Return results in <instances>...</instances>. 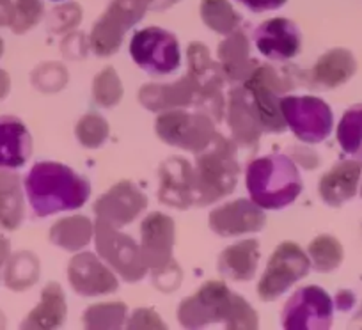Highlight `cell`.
<instances>
[{
	"label": "cell",
	"mask_w": 362,
	"mask_h": 330,
	"mask_svg": "<svg viewBox=\"0 0 362 330\" xmlns=\"http://www.w3.org/2000/svg\"><path fill=\"white\" fill-rule=\"evenodd\" d=\"M25 192L37 217L78 210L90 196V185L68 165L37 162L25 178Z\"/></svg>",
	"instance_id": "1"
},
{
	"label": "cell",
	"mask_w": 362,
	"mask_h": 330,
	"mask_svg": "<svg viewBox=\"0 0 362 330\" xmlns=\"http://www.w3.org/2000/svg\"><path fill=\"white\" fill-rule=\"evenodd\" d=\"M177 319L187 329H203L224 322L226 329H257V314L245 298L221 281H210L177 307Z\"/></svg>",
	"instance_id": "2"
},
{
	"label": "cell",
	"mask_w": 362,
	"mask_h": 330,
	"mask_svg": "<svg viewBox=\"0 0 362 330\" xmlns=\"http://www.w3.org/2000/svg\"><path fill=\"white\" fill-rule=\"evenodd\" d=\"M247 190L261 210H281L297 201L302 178L297 163L286 155L259 156L247 165Z\"/></svg>",
	"instance_id": "3"
},
{
	"label": "cell",
	"mask_w": 362,
	"mask_h": 330,
	"mask_svg": "<svg viewBox=\"0 0 362 330\" xmlns=\"http://www.w3.org/2000/svg\"><path fill=\"white\" fill-rule=\"evenodd\" d=\"M240 165L235 156V144L222 135L197 153L194 178H196V206H204L235 190Z\"/></svg>",
	"instance_id": "4"
},
{
	"label": "cell",
	"mask_w": 362,
	"mask_h": 330,
	"mask_svg": "<svg viewBox=\"0 0 362 330\" xmlns=\"http://www.w3.org/2000/svg\"><path fill=\"white\" fill-rule=\"evenodd\" d=\"M291 80L284 78L274 66L257 64L243 82L250 103L257 114L261 128L268 134H283L286 130L283 110H281V100L291 89Z\"/></svg>",
	"instance_id": "5"
},
{
	"label": "cell",
	"mask_w": 362,
	"mask_h": 330,
	"mask_svg": "<svg viewBox=\"0 0 362 330\" xmlns=\"http://www.w3.org/2000/svg\"><path fill=\"white\" fill-rule=\"evenodd\" d=\"M156 134L165 144L187 151L199 153L214 141L215 131L214 117L203 112H187L183 109L165 110L156 119Z\"/></svg>",
	"instance_id": "6"
},
{
	"label": "cell",
	"mask_w": 362,
	"mask_h": 330,
	"mask_svg": "<svg viewBox=\"0 0 362 330\" xmlns=\"http://www.w3.org/2000/svg\"><path fill=\"white\" fill-rule=\"evenodd\" d=\"M149 4L151 0H112L90 30L89 45L93 52L102 57L116 54L123 43L124 33L141 22Z\"/></svg>",
	"instance_id": "7"
},
{
	"label": "cell",
	"mask_w": 362,
	"mask_h": 330,
	"mask_svg": "<svg viewBox=\"0 0 362 330\" xmlns=\"http://www.w3.org/2000/svg\"><path fill=\"white\" fill-rule=\"evenodd\" d=\"M95 242L102 259H105L107 265L112 266L124 281L137 283L148 273L149 266L141 247L130 236L121 235L109 222L96 218Z\"/></svg>",
	"instance_id": "8"
},
{
	"label": "cell",
	"mask_w": 362,
	"mask_h": 330,
	"mask_svg": "<svg viewBox=\"0 0 362 330\" xmlns=\"http://www.w3.org/2000/svg\"><path fill=\"white\" fill-rule=\"evenodd\" d=\"M311 269V259L297 243L284 242L277 247L267 270L257 284L261 300L272 302L286 293L295 283L304 279Z\"/></svg>",
	"instance_id": "9"
},
{
	"label": "cell",
	"mask_w": 362,
	"mask_h": 330,
	"mask_svg": "<svg viewBox=\"0 0 362 330\" xmlns=\"http://www.w3.org/2000/svg\"><path fill=\"white\" fill-rule=\"evenodd\" d=\"M189 78L196 88V105L203 112L210 114L215 121L224 116V98H222V84L224 73L221 64L210 57V52L203 43H192L189 47Z\"/></svg>",
	"instance_id": "10"
},
{
	"label": "cell",
	"mask_w": 362,
	"mask_h": 330,
	"mask_svg": "<svg viewBox=\"0 0 362 330\" xmlns=\"http://www.w3.org/2000/svg\"><path fill=\"white\" fill-rule=\"evenodd\" d=\"M281 110L286 126L302 142L316 144L325 141L332 131V110L316 96H283Z\"/></svg>",
	"instance_id": "11"
},
{
	"label": "cell",
	"mask_w": 362,
	"mask_h": 330,
	"mask_svg": "<svg viewBox=\"0 0 362 330\" xmlns=\"http://www.w3.org/2000/svg\"><path fill=\"white\" fill-rule=\"evenodd\" d=\"M130 54L135 64L151 75H169L180 68V45L174 34L160 27H148L134 34Z\"/></svg>",
	"instance_id": "12"
},
{
	"label": "cell",
	"mask_w": 362,
	"mask_h": 330,
	"mask_svg": "<svg viewBox=\"0 0 362 330\" xmlns=\"http://www.w3.org/2000/svg\"><path fill=\"white\" fill-rule=\"evenodd\" d=\"M334 305L320 286L295 291L283 311V326L288 330H325L332 325Z\"/></svg>",
	"instance_id": "13"
},
{
	"label": "cell",
	"mask_w": 362,
	"mask_h": 330,
	"mask_svg": "<svg viewBox=\"0 0 362 330\" xmlns=\"http://www.w3.org/2000/svg\"><path fill=\"white\" fill-rule=\"evenodd\" d=\"M148 206V197L132 182H119L95 203V213L100 220L114 228H123L139 217Z\"/></svg>",
	"instance_id": "14"
},
{
	"label": "cell",
	"mask_w": 362,
	"mask_h": 330,
	"mask_svg": "<svg viewBox=\"0 0 362 330\" xmlns=\"http://www.w3.org/2000/svg\"><path fill=\"white\" fill-rule=\"evenodd\" d=\"M158 199L167 206L187 208L196 204V178L194 167L185 158L173 156L160 165Z\"/></svg>",
	"instance_id": "15"
},
{
	"label": "cell",
	"mask_w": 362,
	"mask_h": 330,
	"mask_svg": "<svg viewBox=\"0 0 362 330\" xmlns=\"http://www.w3.org/2000/svg\"><path fill=\"white\" fill-rule=\"evenodd\" d=\"M208 224L215 235L231 238V236L261 231L267 224V218L254 201L238 199L215 208L208 217Z\"/></svg>",
	"instance_id": "16"
},
{
	"label": "cell",
	"mask_w": 362,
	"mask_h": 330,
	"mask_svg": "<svg viewBox=\"0 0 362 330\" xmlns=\"http://www.w3.org/2000/svg\"><path fill=\"white\" fill-rule=\"evenodd\" d=\"M141 251L146 263L155 272H162L173 263L174 222L167 215L149 213L141 225Z\"/></svg>",
	"instance_id": "17"
},
{
	"label": "cell",
	"mask_w": 362,
	"mask_h": 330,
	"mask_svg": "<svg viewBox=\"0 0 362 330\" xmlns=\"http://www.w3.org/2000/svg\"><path fill=\"white\" fill-rule=\"evenodd\" d=\"M256 48L272 61H288L300 52L302 34L293 22L272 18L254 30Z\"/></svg>",
	"instance_id": "18"
},
{
	"label": "cell",
	"mask_w": 362,
	"mask_h": 330,
	"mask_svg": "<svg viewBox=\"0 0 362 330\" xmlns=\"http://www.w3.org/2000/svg\"><path fill=\"white\" fill-rule=\"evenodd\" d=\"M68 277L73 290L82 297L114 293L119 288L116 276L93 252L76 254L69 261Z\"/></svg>",
	"instance_id": "19"
},
{
	"label": "cell",
	"mask_w": 362,
	"mask_h": 330,
	"mask_svg": "<svg viewBox=\"0 0 362 330\" xmlns=\"http://www.w3.org/2000/svg\"><path fill=\"white\" fill-rule=\"evenodd\" d=\"M226 117H228L229 130H231L236 144L247 146V148L257 144L261 134H263V128H261L256 110L250 103L243 84L231 89V93H229Z\"/></svg>",
	"instance_id": "20"
},
{
	"label": "cell",
	"mask_w": 362,
	"mask_h": 330,
	"mask_svg": "<svg viewBox=\"0 0 362 330\" xmlns=\"http://www.w3.org/2000/svg\"><path fill=\"white\" fill-rule=\"evenodd\" d=\"M139 102L151 112L185 109L196 102V88L189 75L173 84H148L139 91Z\"/></svg>",
	"instance_id": "21"
},
{
	"label": "cell",
	"mask_w": 362,
	"mask_h": 330,
	"mask_svg": "<svg viewBox=\"0 0 362 330\" xmlns=\"http://www.w3.org/2000/svg\"><path fill=\"white\" fill-rule=\"evenodd\" d=\"M362 175V163L355 160L336 163L327 175L320 179V197L325 201L329 206L339 208L346 201L357 194L358 179Z\"/></svg>",
	"instance_id": "22"
},
{
	"label": "cell",
	"mask_w": 362,
	"mask_h": 330,
	"mask_svg": "<svg viewBox=\"0 0 362 330\" xmlns=\"http://www.w3.org/2000/svg\"><path fill=\"white\" fill-rule=\"evenodd\" d=\"M33 153L29 130L13 116H0V169H18L25 165Z\"/></svg>",
	"instance_id": "23"
},
{
	"label": "cell",
	"mask_w": 362,
	"mask_h": 330,
	"mask_svg": "<svg viewBox=\"0 0 362 330\" xmlns=\"http://www.w3.org/2000/svg\"><path fill=\"white\" fill-rule=\"evenodd\" d=\"M355 69L357 62L351 52L344 48H334L323 54L315 68L308 73L309 86L318 89H334L348 82L354 76Z\"/></svg>",
	"instance_id": "24"
},
{
	"label": "cell",
	"mask_w": 362,
	"mask_h": 330,
	"mask_svg": "<svg viewBox=\"0 0 362 330\" xmlns=\"http://www.w3.org/2000/svg\"><path fill=\"white\" fill-rule=\"evenodd\" d=\"M249 54V40L242 30L233 33L228 40L218 45L221 68L228 82H245L250 73L256 69L254 66H257V62L250 59Z\"/></svg>",
	"instance_id": "25"
},
{
	"label": "cell",
	"mask_w": 362,
	"mask_h": 330,
	"mask_svg": "<svg viewBox=\"0 0 362 330\" xmlns=\"http://www.w3.org/2000/svg\"><path fill=\"white\" fill-rule=\"evenodd\" d=\"M259 261V243L256 240H243L228 247L218 258V272L224 277L247 283L254 277Z\"/></svg>",
	"instance_id": "26"
},
{
	"label": "cell",
	"mask_w": 362,
	"mask_h": 330,
	"mask_svg": "<svg viewBox=\"0 0 362 330\" xmlns=\"http://www.w3.org/2000/svg\"><path fill=\"white\" fill-rule=\"evenodd\" d=\"M66 318V300L61 286L50 283L43 290V297L37 307L23 319L22 329H57Z\"/></svg>",
	"instance_id": "27"
},
{
	"label": "cell",
	"mask_w": 362,
	"mask_h": 330,
	"mask_svg": "<svg viewBox=\"0 0 362 330\" xmlns=\"http://www.w3.org/2000/svg\"><path fill=\"white\" fill-rule=\"evenodd\" d=\"M25 213L20 176L0 171V228L15 231L20 228Z\"/></svg>",
	"instance_id": "28"
},
{
	"label": "cell",
	"mask_w": 362,
	"mask_h": 330,
	"mask_svg": "<svg viewBox=\"0 0 362 330\" xmlns=\"http://www.w3.org/2000/svg\"><path fill=\"white\" fill-rule=\"evenodd\" d=\"M95 228L87 217H69L50 229V242L69 252H78L93 238Z\"/></svg>",
	"instance_id": "29"
},
{
	"label": "cell",
	"mask_w": 362,
	"mask_h": 330,
	"mask_svg": "<svg viewBox=\"0 0 362 330\" xmlns=\"http://www.w3.org/2000/svg\"><path fill=\"white\" fill-rule=\"evenodd\" d=\"M40 277V261L30 252H18L9 258L4 272V283L9 290L23 291Z\"/></svg>",
	"instance_id": "30"
},
{
	"label": "cell",
	"mask_w": 362,
	"mask_h": 330,
	"mask_svg": "<svg viewBox=\"0 0 362 330\" xmlns=\"http://www.w3.org/2000/svg\"><path fill=\"white\" fill-rule=\"evenodd\" d=\"M201 18L206 27L218 34H231L240 25V15L228 0H203Z\"/></svg>",
	"instance_id": "31"
},
{
	"label": "cell",
	"mask_w": 362,
	"mask_h": 330,
	"mask_svg": "<svg viewBox=\"0 0 362 330\" xmlns=\"http://www.w3.org/2000/svg\"><path fill=\"white\" fill-rule=\"evenodd\" d=\"M337 142L344 153L362 160V105L351 107L341 117Z\"/></svg>",
	"instance_id": "32"
},
{
	"label": "cell",
	"mask_w": 362,
	"mask_h": 330,
	"mask_svg": "<svg viewBox=\"0 0 362 330\" xmlns=\"http://www.w3.org/2000/svg\"><path fill=\"white\" fill-rule=\"evenodd\" d=\"M309 258L315 270L325 273L332 272L343 261V247L334 236L322 235L309 245Z\"/></svg>",
	"instance_id": "33"
},
{
	"label": "cell",
	"mask_w": 362,
	"mask_h": 330,
	"mask_svg": "<svg viewBox=\"0 0 362 330\" xmlns=\"http://www.w3.org/2000/svg\"><path fill=\"white\" fill-rule=\"evenodd\" d=\"M127 322V305L121 302L90 305L83 314L87 329H121Z\"/></svg>",
	"instance_id": "34"
},
{
	"label": "cell",
	"mask_w": 362,
	"mask_h": 330,
	"mask_svg": "<svg viewBox=\"0 0 362 330\" xmlns=\"http://www.w3.org/2000/svg\"><path fill=\"white\" fill-rule=\"evenodd\" d=\"M121 96H123V86H121V80L117 76L116 69L105 68L95 78V84H93V100L100 107L110 109V107H116L121 102Z\"/></svg>",
	"instance_id": "35"
},
{
	"label": "cell",
	"mask_w": 362,
	"mask_h": 330,
	"mask_svg": "<svg viewBox=\"0 0 362 330\" xmlns=\"http://www.w3.org/2000/svg\"><path fill=\"white\" fill-rule=\"evenodd\" d=\"M76 139L86 148H100L109 137V123L98 114H87L76 124Z\"/></svg>",
	"instance_id": "36"
},
{
	"label": "cell",
	"mask_w": 362,
	"mask_h": 330,
	"mask_svg": "<svg viewBox=\"0 0 362 330\" xmlns=\"http://www.w3.org/2000/svg\"><path fill=\"white\" fill-rule=\"evenodd\" d=\"M43 11L45 8L41 0H16L15 16H13V22L9 27L15 34L27 33L43 18Z\"/></svg>",
	"instance_id": "37"
},
{
	"label": "cell",
	"mask_w": 362,
	"mask_h": 330,
	"mask_svg": "<svg viewBox=\"0 0 362 330\" xmlns=\"http://www.w3.org/2000/svg\"><path fill=\"white\" fill-rule=\"evenodd\" d=\"M66 78H68V75H66V71L62 69L61 64H57V62H54V64H45L41 66V68H37L36 71L33 73V82L34 86H36L37 89H41V91L45 93H50L52 89V80L54 82H59L61 86L66 84ZM59 88V86H57Z\"/></svg>",
	"instance_id": "38"
},
{
	"label": "cell",
	"mask_w": 362,
	"mask_h": 330,
	"mask_svg": "<svg viewBox=\"0 0 362 330\" xmlns=\"http://www.w3.org/2000/svg\"><path fill=\"white\" fill-rule=\"evenodd\" d=\"M80 18H82V11L78 4H66L52 13L50 29L55 33H64V30L73 29L80 22Z\"/></svg>",
	"instance_id": "39"
},
{
	"label": "cell",
	"mask_w": 362,
	"mask_h": 330,
	"mask_svg": "<svg viewBox=\"0 0 362 330\" xmlns=\"http://www.w3.org/2000/svg\"><path fill=\"white\" fill-rule=\"evenodd\" d=\"M238 2L254 13L274 11V9H279L281 6L286 4V0H238Z\"/></svg>",
	"instance_id": "40"
},
{
	"label": "cell",
	"mask_w": 362,
	"mask_h": 330,
	"mask_svg": "<svg viewBox=\"0 0 362 330\" xmlns=\"http://www.w3.org/2000/svg\"><path fill=\"white\" fill-rule=\"evenodd\" d=\"M15 16V4L13 0H0V27L11 25Z\"/></svg>",
	"instance_id": "41"
},
{
	"label": "cell",
	"mask_w": 362,
	"mask_h": 330,
	"mask_svg": "<svg viewBox=\"0 0 362 330\" xmlns=\"http://www.w3.org/2000/svg\"><path fill=\"white\" fill-rule=\"evenodd\" d=\"M9 89H11V78L4 69H0V100H4L9 95Z\"/></svg>",
	"instance_id": "42"
},
{
	"label": "cell",
	"mask_w": 362,
	"mask_h": 330,
	"mask_svg": "<svg viewBox=\"0 0 362 330\" xmlns=\"http://www.w3.org/2000/svg\"><path fill=\"white\" fill-rule=\"evenodd\" d=\"M9 254H11V245H9V242L4 236H0V266L8 261Z\"/></svg>",
	"instance_id": "43"
},
{
	"label": "cell",
	"mask_w": 362,
	"mask_h": 330,
	"mask_svg": "<svg viewBox=\"0 0 362 330\" xmlns=\"http://www.w3.org/2000/svg\"><path fill=\"white\" fill-rule=\"evenodd\" d=\"M180 0H151V4H149V8L155 9V11H163V9L170 8V6L177 4Z\"/></svg>",
	"instance_id": "44"
},
{
	"label": "cell",
	"mask_w": 362,
	"mask_h": 330,
	"mask_svg": "<svg viewBox=\"0 0 362 330\" xmlns=\"http://www.w3.org/2000/svg\"><path fill=\"white\" fill-rule=\"evenodd\" d=\"M2 54H4V41L0 37V57H2Z\"/></svg>",
	"instance_id": "45"
},
{
	"label": "cell",
	"mask_w": 362,
	"mask_h": 330,
	"mask_svg": "<svg viewBox=\"0 0 362 330\" xmlns=\"http://www.w3.org/2000/svg\"><path fill=\"white\" fill-rule=\"evenodd\" d=\"M361 196H362V189H361Z\"/></svg>",
	"instance_id": "46"
}]
</instances>
